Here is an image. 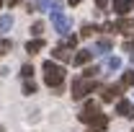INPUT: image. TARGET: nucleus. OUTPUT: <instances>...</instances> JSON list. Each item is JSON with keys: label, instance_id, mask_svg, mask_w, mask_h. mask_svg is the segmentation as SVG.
<instances>
[{"label": "nucleus", "instance_id": "1", "mask_svg": "<svg viewBox=\"0 0 134 132\" xmlns=\"http://www.w3.org/2000/svg\"><path fill=\"white\" fill-rule=\"evenodd\" d=\"M77 119L85 122V124H93L96 130H106V127H108V116L98 109V104H96V101H88V104L83 106V111L77 114Z\"/></svg>", "mask_w": 134, "mask_h": 132}, {"label": "nucleus", "instance_id": "2", "mask_svg": "<svg viewBox=\"0 0 134 132\" xmlns=\"http://www.w3.org/2000/svg\"><path fill=\"white\" fill-rule=\"evenodd\" d=\"M41 70H44V83H47L49 88H59V85H62V80H65V73H67L62 65H57V62L47 60Z\"/></svg>", "mask_w": 134, "mask_h": 132}, {"label": "nucleus", "instance_id": "3", "mask_svg": "<svg viewBox=\"0 0 134 132\" xmlns=\"http://www.w3.org/2000/svg\"><path fill=\"white\" fill-rule=\"evenodd\" d=\"M96 88H98V83L90 80V78H75L72 80V99L77 101V99H83L85 93H93Z\"/></svg>", "mask_w": 134, "mask_h": 132}, {"label": "nucleus", "instance_id": "4", "mask_svg": "<svg viewBox=\"0 0 134 132\" xmlns=\"http://www.w3.org/2000/svg\"><path fill=\"white\" fill-rule=\"evenodd\" d=\"M49 13H52V21H54V29H57V34L67 36V31H70V21L65 18V13H62L57 5H52V8H49Z\"/></svg>", "mask_w": 134, "mask_h": 132}, {"label": "nucleus", "instance_id": "5", "mask_svg": "<svg viewBox=\"0 0 134 132\" xmlns=\"http://www.w3.org/2000/svg\"><path fill=\"white\" fill-rule=\"evenodd\" d=\"M121 88H124L121 83H116V85H106V88L100 91V99L106 101V104H108V101H114V99H119V96H121Z\"/></svg>", "mask_w": 134, "mask_h": 132}, {"label": "nucleus", "instance_id": "6", "mask_svg": "<svg viewBox=\"0 0 134 132\" xmlns=\"http://www.w3.org/2000/svg\"><path fill=\"white\" fill-rule=\"evenodd\" d=\"M116 114L126 116V119H134V104H132V101H126V99H121L116 104Z\"/></svg>", "mask_w": 134, "mask_h": 132}, {"label": "nucleus", "instance_id": "7", "mask_svg": "<svg viewBox=\"0 0 134 132\" xmlns=\"http://www.w3.org/2000/svg\"><path fill=\"white\" fill-rule=\"evenodd\" d=\"M114 49V44H111V39H100V42H96L93 44V54H106V52H111Z\"/></svg>", "mask_w": 134, "mask_h": 132}, {"label": "nucleus", "instance_id": "8", "mask_svg": "<svg viewBox=\"0 0 134 132\" xmlns=\"http://www.w3.org/2000/svg\"><path fill=\"white\" fill-rule=\"evenodd\" d=\"M111 26H114V31H134V18H121V21H111Z\"/></svg>", "mask_w": 134, "mask_h": 132}, {"label": "nucleus", "instance_id": "9", "mask_svg": "<svg viewBox=\"0 0 134 132\" xmlns=\"http://www.w3.org/2000/svg\"><path fill=\"white\" fill-rule=\"evenodd\" d=\"M90 57H93L90 49H80L75 57H72V65H85V62H90Z\"/></svg>", "mask_w": 134, "mask_h": 132}, {"label": "nucleus", "instance_id": "10", "mask_svg": "<svg viewBox=\"0 0 134 132\" xmlns=\"http://www.w3.org/2000/svg\"><path fill=\"white\" fill-rule=\"evenodd\" d=\"M114 11H116L119 16H124V13L132 11V3H129V0H114Z\"/></svg>", "mask_w": 134, "mask_h": 132}, {"label": "nucleus", "instance_id": "11", "mask_svg": "<svg viewBox=\"0 0 134 132\" xmlns=\"http://www.w3.org/2000/svg\"><path fill=\"white\" fill-rule=\"evenodd\" d=\"M52 57H54V60H62V62H70V60H72V54L67 49H62V47H54V49H52Z\"/></svg>", "mask_w": 134, "mask_h": 132}, {"label": "nucleus", "instance_id": "12", "mask_svg": "<svg viewBox=\"0 0 134 132\" xmlns=\"http://www.w3.org/2000/svg\"><path fill=\"white\" fill-rule=\"evenodd\" d=\"M44 47H47V44H44V39H34V42L26 44V52H29V54H36V52L44 49Z\"/></svg>", "mask_w": 134, "mask_h": 132}, {"label": "nucleus", "instance_id": "13", "mask_svg": "<svg viewBox=\"0 0 134 132\" xmlns=\"http://www.w3.org/2000/svg\"><path fill=\"white\" fill-rule=\"evenodd\" d=\"M13 29V16H3L0 18V31H10Z\"/></svg>", "mask_w": 134, "mask_h": 132}, {"label": "nucleus", "instance_id": "14", "mask_svg": "<svg viewBox=\"0 0 134 132\" xmlns=\"http://www.w3.org/2000/svg\"><path fill=\"white\" fill-rule=\"evenodd\" d=\"M75 44H77V39H75V36H70V34H67L65 39H62V44H59V47H62V49H75Z\"/></svg>", "mask_w": 134, "mask_h": 132}, {"label": "nucleus", "instance_id": "15", "mask_svg": "<svg viewBox=\"0 0 134 132\" xmlns=\"http://www.w3.org/2000/svg\"><path fill=\"white\" fill-rule=\"evenodd\" d=\"M121 85H134V67L129 73H124V78H121Z\"/></svg>", "mask_w": 134, "mask_h": 132}, {"label": "nucleus", "instance_id": "16", "mask_svg": "<svg viewBox=\"0 0 134 132\" xmlns=\"http://www.w3.org/2000/svg\"><path fill=\"white\" fill-rule=\"evenodd\" d=\"M13 49V42L10 39H0V54H5V52Z\"/></svg>", "mask_w": 134, "mask_h": 132}, {"label": "nucleus", "instance_id": "17", "mask_svg": "<svg viewBox=\"0 0 134 132\" xmlns=\"http://www.w3.org/2000/svg\"><path fill=\"white\" fill-rule=\"evenodd\" d=\"M98 73H100V67H96V65H93V67H85V73H83V78H90V80H93V78H96V75H98Z\"/></svg>", "mask_w": 134, "mask_h": 132}, {"label": "nucleus", "instance_id": "18", "mask_svg": "<svg viewBox=\"0 0 134 132\" xmlns=\"http://www.w3.org/2000/svg\"><path fill=\"white\" fill-rule=\"evenodd\" d=\"M93 31H98V26H96V23H85L83 31H80V36H90Z\"/></svg>", "mask_w": 134, "mask_h": 132}, {"label": "nucleus", "instance_id": "19", "mask_svg": "<svg viewBox=\"0 0 134 132\" xmlns=\"http://www.w3.org/2000/svg\"><path fill=\"white\" fill-rule=\"evenodd\" d=\"M23 93H29V96L36 93V83H34V80H26V83H23Z\"/></svg>", "mask_w": 134, "mask_h": 132}, {"label": "nucleus", "instance_id": "20", "mask_svg": "<svg viewBox=\"0 0 134 132\" xmlns=\"http://www.w3.org/2000/svg\"><path fill=\"white\" fill-rule=\"evenodd\" d=\"M106 65L111 67V70H119V67H121V60H119V57H108V60H106Z\"/></svg>", "mask_w": 134, "mask_h": 132}, {"label": "nucleus", "instance_id": "21", "mask_svg": "<svg viewBox=\"0 0 134 132\" xmlns=\"http://www.w3.org/2000/svg\"><path fill=\"white\" fill-rule=\"evenodd\" d=\"M41 31H44V23H41V21H36V23L31 26V34H34V36H41Z\"/></svg>", "mask_w": 134, "mask_h": 132}, {"label": "nucleus", "instance_id": "22", "mask_svg": "<svg viewBox=\"0 0 134 132\" xmlns=\"http://www.w3.org/2000/svg\"><path fill=\"white\" fill-rule=\"evenodd\" d=\"M21 75H23V78L29 80V78L34 75V67H31V65H23V67H21Z\"/></svg>", "mask_w": 134, "mask_h": 132}, {"label": "nucleus", "instance_id": "23", "mask_svg": "<svg viewBox=\"0 0 134 132\" xmlns=\"http://www.w3.org/2000/svg\"><path fill=\"white\" fill-rule=\"evenodd\" d=\"M124 49H126V52H134V39H129V42L124 44Z\"/></svg>", "mask_w": 134, "mask_h": 132}, {"label": "nucleus", "instance_id": "24", "mask_svg": "<svg viewBox=\"0 0 134 132\" xmlns=\"http://www.w3.org/2000/svg\"><path fill=\"white\" fill-rule=\"evenodd\" d=\"M80 3H83V0H70V5H80Z\"/></svg>", "mask_w": 134, "mask_h": 132}, {"label": "nucleus", "instance_id": "25", "mask_svg": "<svg viewBox=\"0 0 134 132\" xmlns=\"http://www.w3.org/2000/svg\"><path fill=\"white\" fill-rule=\"evenodd\" d=\"M16 3H18V0H8V5H16Z\"/></svg>", "mask_w": 134, "mask_h": 132}, {"label": "nucleus", "instance_id": "26", "mask_svg": "<svg viewBox=\"0 0 134 132\" xmlns=\"http://www.w3.org/2000/svg\"><path fill=\"white\" fill-rule=\"evenodd\" d=\"M129 3H132V8H134V0H129Z\"/></svg>", "mask_w": 134, "mask_h": 132}, {"label": "nucleus", "instance_id": "27", "mask_svg": "<svg viewBox=\"0 0 134 132\" xmlns=\"http://www.w3.org/2000/svg\"><path fill=\"white\" fill-rule=\"evenodd\" d=\"M44 3H49V0H44Z\"/></svg>", "mask_w": 134, "mask_h": 132}, {"label": "nucleus", "instance_id": "28", "mask_svg": "<svg viewBox=\"0 0 134 132\" xmlns=\"http://www.w3.org/2000/svg\"><path fill=\"white\" fill-rule=\"evenodd\" d=\"M0 5H3V0H0Z\"/></svg>", "mask_w": 134, "mask_h": 132}, {"label": "nucleus", "instance_id": "29", "mask_svg": "<svg viewBox=\"0 0 134 132\" xmlns=\"http://www.w3.org/2000/svg\"><path fill=\"white\" fill-rule=\"evenodd\" d=\"M0 132H3V130H0Z\"/></svg>", "mask_w": 134, "mask_h": 132}, {"label": "nucleus", "instance_id": "30", "mask_svg": "<svg viewBox=\"0 0 134 132\" xmlns=\"http://www.w3.org/2000/svg\"><path fill=\"white\" fill-rule=\"evenodd\" d=\"M132 132H134V130H132Z\"/></svg>", "mask_w": 134, "mask_h": 132}]
</instances>
